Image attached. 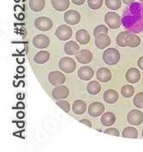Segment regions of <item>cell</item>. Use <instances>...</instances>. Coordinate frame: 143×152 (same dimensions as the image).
I'll list each match as a JSON object with an SVG mask.
<instances>
[{
	"label": "cell",
	"instance_id": "obj_20",
	"mask_svg": "<svg viewBox=\"0 0 143 152\" xmlns=\"http://www.w3.org/2000/svg\"><path fill=\"white\" fill-rule=\"evenodd\" d=\"M64 51H65V53L66 54H68L69 56H72V55H75L78 51H79V50H80V46H79V45L75 41H69L67 42L66 44H65V45H64Z\"/></svg>",
	"mask_w": 143,
	"mask_h": 152
},
{
	"label": "cell",
	"instance_id": "obj_3",
	"mask_svg": "<svg viewBox=\"0 0 143 152\" xmlns=\"http://www.w3.org/2000/svg\"><path fill=\"white\" fill-rule=\"evenodd\" d=\"M34 26L38 30L42 32H46L52 29L53 27L52 21L46 16H41L34 21Z\"/></svg>",
	"mask_w": 143,
	"mask_h": 152
},
{
	"label": "cell",
	"instance_id": "obj_23",
	"mask_svg": "<svg viewBox=\"0 0 143 152\" xmlns=\"http://www.w3.org/2000/svg\"><path fill=\"white\" fill-rule=\"evenodd\" d=\"M49 59H50V54L46 50H41L40 52H38L34 57V61L38 64L46 63V62H48Z\"/></svg>",
	"mask_w": 143,
	"mask_h": 152
},
{
	"label": "cell",
	"instance_id": "obj_19",
	"mask_svg": "<svg viewBox=\"0 0 143 152\" xmlns=\"http://www.w3.org/2000/svg\"><path fill=\"white\" fill-rule=\"evenodd\" d=\"M72 110L76 115H83L87 110V104L82 100H75L72 104Z\"/></svg>",
	"mask_w": 143,
	"mask_h": 152
},
{
	"label": "cell",
	"instance_id": "obj_14",
	"mask_svg": "<svg viewBox=\"0 0 143 152\" xmlns=\"http://www.w3.org/2000/svg\"><path fill=\"white\" fill-rule=\"evenodd\" d=\"M95 37V45L99 49H105L111 44V39L105 34H100L94 36Z\"/></svg>",
	"mask_w": 143,
	"mask_h": 152
},
{
	"label": "cell",
	"instance_id": "obj_32",
	"mask_svg": "<svg viewBox=\"0 0 143 152\" xmlns=\"http://www.w3.org/2000/svg\"><path fill=\"white\" fill-rule=\"evenodd\" d=\"M88 4L92 10H99L102 6L103 0H88Z\"/></svg>",
	"mask_w": 143,
	"mask_h": 152
},
{
	"label": "cell",
	"instance_id": "obj_26",
	"mask_svg": "<svg viewBox=\"0 0 143 152\" xmlns=\"http://www.w3.org/2000/svg\"><path fill=\"white\" fill-rule=\"evenodd\" d=\"M100 90H101L100 84L98 81H95V80L89 82L87 86V91L91 95H97L98 93H100Z\"/></svg>",
	"mask_w": 143,
	"mask_h": 152
},
{
	"label": "cell",
	"instance_id": "obj_44",
	"mask_svg": "<svg viewBox=\"0 0 143 152\" xmlns=\"http://www.w3.org/2000/svg\"><path fill=\"white\" fill-rule=\"evenodd\" d=\"M140 1H141V2H142V3H143V0H140Z\"/></svg>",
	"mask_w": 143,
	"mask_h": 152
},
{
	"label": "cell",
	"instance_id": "obj_29",
	"mask_svg": "<svg viewBox=\"0 0 143 152\" xmlns=\"http://www.w3.org/2000/svg\"><path fill=\"white\" fill-rule=\"evenodd\" d=\"M135 93V88L134 86H130V85H126L123 86V88L121 89V94L123 95L124 97H131Z\"/></svg>",
	"mask_w": 143,
	"mask_h": 152
},
{
	"label": "cell",
	"instance_id": "obj_28",
	"mask_svg": "<svg viewBox=\"0 0 143 152\" xmlns=\"http://www.w3.org/2000/svg\"><path fill=\"white\" fill-rule=\"evenodd\" d=\"M129 35V32H122L120 33L119 34L116 36V43L118 46H121V47H124V46H127V37Z\"/></svg>",
	"mask_w": 143,
	"mask_h": 152
},
{
	"label": "cell",
	"instance_id": "obj_45",
	"mask_svg": "<svg viewBox=\"0 0 143 152\" xmlns=\"http://www.w3.org/2000/svg\"><path fill=\"white\" fill-rule=\"evenodd\" d=\"M142 138H143V130H142Z\"/></svg>",
	"mask_w": 143,
	"mask_h": 152
},
{
	"label": "cell",
	"instance_id": "obj_43",
	"mask_svg": "<svg viewBox=\"0 0 143 152\" xmlns=\"http://www.w3.org/2000/svg\"><path fill=\"white\" fill-rule=\"evenodd\" d=\"M17 124H18V126H20V127H21V126H23V125H24V123H23V122H22V123H17Z\"/></svg>",
	"mask_w": 143,
	"mask_h": 152
},
{
	"label": "cell",
	"instance_id": "obj_5",
	"mask_svg": "<svg viewBox=\"0 0 143 152\" xmlns=\"http://www.w3.org/2000/svg\"><path fill=\"white\" fill-rule=\"evenodd\" d=\"M55 34L58 39L62 41H66L72 37L73 32L71 28L69 27L68 25H61L57 28Z\"/></svg>",
	"mask_w": 143,
	"mask_h": 152
},
{
	"label": "cell",
	"instance_id": "obj_8",
	"mask_svg": "<svg viewBox=\"0 0 143 152\" xmlns=\"http://www.w3.org/2000/svg\"><path fill=\"white\" fill-rule=\"evenodd\" d=\"M48 80H49V82L52 85L57 86H61L64 83L66 80V78H65V75L61 72L52 71L49 74Z\"/></svg>",
	"mask_w": 143,
	"mask_h": 152
},
{
	"label": "cell",
	"instance_id": "obj_30",
	"mask_svg": "<svg viewBox=\"0 0 143 152\" xmlns=\"http://www.w3.org/2000/svg\"><path fill=\"white\" fill-rule=\"evenodd\" d=\"M105 5L111 10H116L122 6L121 0H105Z\"/></svg>",
	"mask_w": 143,
	"mask_h": 152
},
{
	"label": "cell",
	"instance_id": "obj_24",
	"mask_svg": "<svg viewBox=\"0 0 143 152\" xmlns=\"http://www.w3.org/2000/svg\"><path fill=\"white\" fill-rule=\"evenodd\" d=\"M45 5H46L45 0H29V7L33 11L35 12L41 11L45 8Z\"/></svg>",
	"mask_w": 143,
	"mask_h": 152
},
{
	"label": "cell",
	"instance_id": "obj_9",
	"mask_svg": "<svg viewBox=\"0 0 143 152\" xmlns=\"http://www.w3.org/2000/svg\"><path fill=\"white\" fill-rule=\"evenodd\" d=\"M69 94V91L64 86H57L52 90V93L53 98L56 100L65 99L66 97H68Z\"/></svg>",
	"mask_w": 143,
	"mask_h": 152
},
{
	"label": "cell",
	"instance_id": "obj_17",
	"mask_svg": "<svg viewBox=\"0 0 143 152\" xmlns=\"http://www.w3.org/2000/svg\"><path fill=\"white\" fill-rule=\"evenodd\" d=\"M97 79L100 81V82H108L111 79V73L109 69L106 68H100L97 71Z\"/></svg>",
	"mask_w": 143,
	"mask_h": 152
},
{
	"label": "cell",
	"instance_id": "obj_21",
	"mask_svg": "<svg viewBox=\"0 0 143 152\" xmlns=\"http://www.w3.org/2000/svg\"><path fill=\"white\" fill-rule=\"evenodd\" d=\"M52 5L56 10L64 11L69 6V0H52Z\"/></svg>",
	"mask_w": 143,
	"mask_h": 152
},
{
	"label": "cell",
	"instance_id": "obj_4",
	"mask_svg": "<svg viewBox=\"0 0 143 152\" xmlns=\"http://www.w3.org/2000/svg\"><path fill=\"white\" fill-rule=\"evenodd\" d=\"M58 66H59V69H61L63 72L67 73V74H70V73L74 72L76 68L75 61L73 59H71L70 57H63L59 61Z\"/></svg>",
	"mask_w": 143,
	"mask_h": 152
},
{
	"label": "cell",
	"instance_id": "obj_6",
	"mask_svg": "<svg viewBox=\"0 0 143 152\" xmlns=\"http://www.w3.org/2000/svg\"><path fill=\"white\" fill-rule=\"evenodd\" d=\"M128 122L133 126H139L143 121V113L139 110H133L128 114Z\"/></svg>",
	"mask_w": 143,
	"mask_h": 152
},
{
	"label": "cell",
	"instance_id": "obj_41",
	"mask_svg": "<svg viewBox=\"0 0 143 152\" xmlns=\"http://www.w3.org/2000/svg\"><path fill=\"white\" fill-rule=\"evenodd\" d=\"M17 72L18 73H23L24 72V68L23 67H18L17 68Z\"/></svg>",
	"mask_w": 143,
	"mask_h": 152
},
{
	"label": "cell",
	"instance_id": "obj_22",
	"mask_svg": "<svg viewBox=\"0 0 143 152\" xmlns=\"http://www.w3.org/2000/svg\"><path fill=\"white\" fill-rule=\"evenodd\" d=\"M115 121H116V116L111 112H106L101 117V123L105 126H111L115 123Z\"/></svg>",
	"mask_w": 143,
	"mask_h": 152
},
{
	"label": "cell",
	"instance_id": "obj_27",
	"mask_svg": "<svg viewBox=\"0 0 143 152\" xmlns=\"http://www.w3.org/2000/svg\"><path fill=\"white\" fill-rule=\"evenodd\" d=\"M123 138H136L138 137V132L132 126H128L126 128H124L122 132Z\"/></svg>",
	"mask_w": 143,
	"mask_h": 152
},
{
	"label": "cell",
	"instance_id": "obj_7",
	"mask_svg": "<svg viewBox=\"0 0 143 152\" xmlns=\"http://www.w3.org/2000/svg\"><path fill=\"white\" fill-rule=\"evenodd\" d=\"M63 20L69 25H76L81 21V15L76 10H68L63 15Z\"/></svg>",
	"mask_w": 143,
	"mask_h": 152
},
{
	"label": "cell",
	"instance_id": "obj_35",
	"mask_svg": "<svg viewBox=\"0 0 143 152\" xmlns=\"http://www.w3.org/2000/svg\"><path fill=\"white\" fill-rule=\"evenodd\" d=\"M105 133L110 134V135H114V136H119V135H120L118 130L116 129V128H114V127H110L108 129H106V130L105 131Z\"/></svg>",
	"mask_w": 143,
	"mask_h": 152
},
{
	"label": "cell",
	"instance_id": "obj_16",
	"mask_svg": "<svg viewBox=\"0 0 143 152\" xmlns=\"http://www.w3.org/2000/svg\"><path fill=\"white\" fill-rule=\"evenodd\" d=\"M103 98L105 100V102H106L107 104H115L116 102H117L119 96L118 93L116 92V91L112 90V89H109V90L105 91L104 92L103 95Z\"/></svg>",
	"mask_w": 143,
	"mask_h": 152
},
{
	"label": "cell",
	"instance_id": "obj_34",
	"mask_svg": "<svg viewBox=\"0 0 143 152\" xmlns=\"http://www.w3.org/2000/svg\"><path fill=\"white\" fill-rule=\"evenodd\" d=\"M57 104L61 108L63 111H65L66 113H69L70 111V104L67 101L62 100V101H58L57 102Z\"/></svg>",
	"mask_w": 143,
	"mask_h": 152
},
{
	"label": "cell",
	"instance_id": "obj_12",
	"mask_svg": "<svg viewBox=\"0 0 143 152\" xmlns=\"http://www.w3.org/2000/svg\"><path fill=\"white\" fill-rule=\"evenodd\" d=\"M77 61L82 64H88L93 60V53L88 50H82L75 54Z\"/></svg>",
	"mask_w": 143,
	"mask_h": 152
},
{
	"label": "cell",
	"instance_id": "obj_40",
	"mask_svg": "<svg viewBox=\"0 0 143 152\" xmlns=\"http://www.w3.org/2000/svg\"><path fill=\"white\" fill-rule=\"evenodd\" d=\"M17 117L20 118V119L23 118L24 117V113H22V112H18V113H17Z\"/></svg>",
	"mask_w": 143,
	"mask_h": 152
},
{
	"label": "cell",
	"instance_id": "obj_2",
	"mask_svg": "<svg viewBox=\"0 0 143 152\" xmlns=\"http://www.w3.org/2000/svg\"><path fill=\"white\" fill-rule=\"evenodd\" d=\"M105 22L111 29H117L121 26V19L119 15L115 12H108L105 15Z\"/></svg>",
	"mask_w": 143,
	"mask_h": 152
},
{
	"label": "cell",
	"instance_id": "obj_11",
	"mask_svg": "<svg viewBox=\"0 0 143 152\" xmlns=\"http://www.w3.org/2000/svg\"><path fill=\"white\" fill-rule=\"evenodd\" d=\"M105 111L104 104L100 102H94L88 107V114L93 117H98L102 115Z\"/></svg>",
	"mask_w": 143,
	"mask_h": 152
},
{
	"label": "cell",
	"instance_id": "obj_36",
	"mask_svg": "<svg viewBox=\"0 0 143 152\" xmlns=\"http://www.w3.org/2000/svg\"><path fill=\"white\" fill-rule=\"evenodd\" d=\"M80 122H81V123H83V124L86 125V126H88V127H92V123L90 122V121L87 120V119H82V120L80 121Z\"/></svg>",
	"mask_w": 143,
	"mask_h": 152
},
{
	"label": "cell",
	"instance_id": "obj_39",
	"mask_svg": "<svg viewBox=\"0 0 143 152\" xmlns=\"http://www.w3.org/2000/svg\"><path fill=\"white\" fill-rule=\"evenodd\" d=\"M135 0H123V2L125 4H130L131 3H133Z\"/></svg>",
	"mask_w": 143,
	"mask_h": 152
},
{
	"label": "cell",
	"instance_id": "obj_42",
	"mask_svg": "<svg viewBox=\"0 0 143 152\" xmlns=\"http://www.w3.org/2000/svg\"><path fill=\"white\" fill-rule=\"evenodd\" d=\"M17 108L23 109V108H24V104H22V103H18V104H17Z\"/></svg>",
	"mask_w": 143,
	"mask_h": 152
},
{
	"label": "cell",
	"instance_id": "obj_15",
	"mask_svg": "<svg viewBox=\"0 0 143 152\" xmlns=\"http://www.w3.org/2000/svg\"><path fill=\"white\" fill-rule=\"evenodd\" d=\"M94 75V72L92 68H90L88 66H84L80 68L78 72H77V75L78 77L82 80H89L93 78V76Z\"/></svg>",
	"mask_w": 143,
	"mask_h": 152
},
{
	"label": "cell",
	"instance_id": "obj_18",
	"mask_svg": "<svg viewBox=\"0 0 143 152\" xmlns=\"http://www.w3.org/2000/svg\"><path fill=\"white\" fill-rule=\"evenodd\" d=\"M75 39H76L77 41L79 42V44H81V45H86L90 40V34H89V33L87 30L81 29V30H79V31L76 32Z\"/></svg>",
	"mask_w": 143,
	"mask_h": 152
},
{
	"label": "cell",
	"instance_id": "obj_25",
	"mask_svg": "<svg viewBox=\"0 0 143 152\" xmlns=\"http://www.w3.org/2000/svg\"><path fill=\"white\" fill-rule=\"evenodd\" d=\"M127 46L131 47V48H136L137 46L140 45L141 44V39L136 34H129L128 37H127Z\"/></svg>",
	"mask_w": 143,
	"mask_h": 152
},
{
	"label": "cell",
	"instance_id": "obj_37",
	"mask_svg": "<svg viewBox=\"0 0 143 152\" xmlns=\"http://www.w3.org/2000/svg\"><path fill=\"white\" fill-rule=\"evenodd\" d=\"M137 65H138V67H139L140 69L143 70V56H141V57L138 59V61H137Z\"/></svg>",
	"mask_w": 143,
	"mask_h": 152
},
{
	"label": "cell",
	"instance_id": "obj_31",
	"mask_svg": "<svg viewBox=\"0 0 143 152\" xmlns=\"http://www.w3.org/2000/svg\"><path fill=\"white\" fill-rule=\"evenodd\" d=\"M134 105L138 109H143V92H139L134 97Z\"/></svg>",
	"mask_w": 143,
	"mask_h": 152
},
{
	"label": "cell",
	"instance_id": "obj_13",
	"mask_svg": "<svg viewBox=\"0 0 143 152\" xmlns=\"http://www.w3.org/2000/svg\"><path fill=\"white\" fill-rule=\"evenodd\" d=\"M125 78L128 82L131 84H136L141 80V72L139 69L136 68H131L127 71L125 75Z\"/></svg>",
	"mask_w": 143,
	"mask_h": 152
},
{
	"label": "cell",
	"instance_id": "obj_1",
	"mask_svg": "<svg viewBox=\"0 0 143 152\" xmlns=\"http://www.w3.org/2000/svg\"><path fill=\"white\" fill-rule=\"evenodd\" d=\"M120 52L115 48L106 49L103 53V60L108 65H115L120 60Z\"/></svg>",
	"mask_w": 143,
	"mask_h": 152
},
{
	"label": "cell",
	"instance_id": "obj_10",
	"mask_svg": "<svg viewBox=\"0 0 143 152\" xmlns=\"http://www.w3.org/2000/svg\"><path fill=\"white\" fill-rule=\"evenodd\" d=\"M33 45L36 48L45 49L49 46L50 39L47 36L44 34L36 35L33 39Z\"/></svg>",
	"mask_w": 143,
	"mask_h": 152
},
{
	"label": "cell",
	"instance_id": "obj_33",
	"mask_svg": "<svg viewBox=\"0 0 143 152\" xmlns=\"http://www.w3.org/2000/svg\"><path fill=\"white\" fill-rule=\"evenodd\" d=\"M100 34H108V28H106V26L100 25V26H98V27H96L94 28V36Z\"/></svg>",
	"mask_w": 143,
	"mask_h": 152
},
{
	"label": "cell",
	"instance_id": "obj_38",
	"mask_svg": "<svg viewBox=\"0 0 143 152\" xmlns=\"http://www.w3.org/2000/svg\"><path fill=\"white\" fill-rule=\"evenodd\" d=\"M71 1L75 5H82L85 3L86 0H71Z\"/></svg>",
	"mask_w": 143,
	"mask_h": 152
}]
</instances>
